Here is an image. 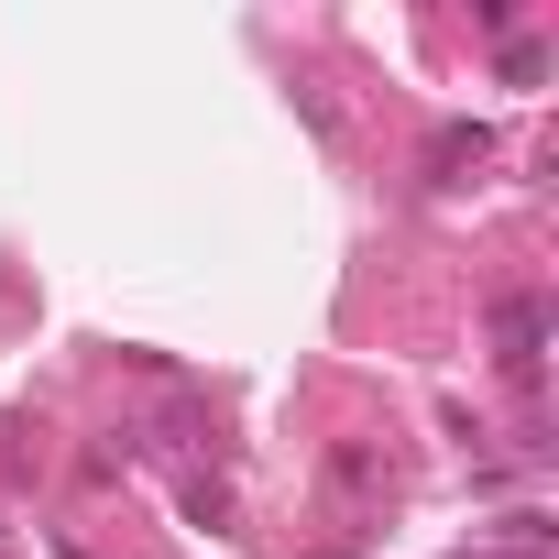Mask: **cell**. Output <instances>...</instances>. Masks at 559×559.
I'll return each mask as SVG.
<instances>
[{
	"label": "cell",
	"instance_id": "1",
	"mask_svg": "<svg viewBox=\"0 0 559 559\" xmlns=\"http://www.w3.org/2000/svg\"><path fill=\"white\" fill-rule=\"evenodd\" d=\"M504 373H537V308L526 297L504 308Z\"/></svg>",
	"mask_w": 559,
	"mask_h": 559
}]
</instances>
